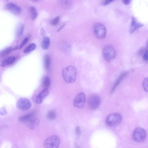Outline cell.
<instances>
[{
  "label": "cell",
  "mask_w": 148,
  "mask_h": 148,
  "mask_svg": "<svg viewBox=\"0 0 148 148\" xmlns=\"http://www.w3.org/2000/svg\"><path fill=\"white\" fill-rule=\"evenodd\" d=\"M77 70L76 68L72 66L65 68L62 71V75L64 80L67 83H71L76 79Z\"/></svg>",
  "instance_id": "6da1fadb"
},
{
  "label": "cell",
  "mask_w": 148,
  "mask_h": 148,
  "mask_svg": "<svg viewBox=\"0 0 148 148\" xmlns=\"http://www.w3.org/2000/svg\"><path fill=\"white\" fill-rule=\"evenodd\" d=\"M69 1H64V4L65 6H69L70 4Z\"/></svg>",
  "instance_id": "1f68e13d"
},
{
  "label": "cell",
  "mask_w": 148,
  "mask_h": 148,
  "mask_svg": "<svg viewBox=\"0 0 148 148\" xmlns=\"http://www.w3.org/2000/svg\"><path fill=\"white\" fill-rule=\"evenodd\" d=\"M122 120L121 115L118 113H113L109 114L106 117V123L110 127H115L119 125Z\"/></svg>",
  "instance_id": "7a4b0ae2"
},
{
  "label": "cell",
  "mask_w": 148,
  "mask_h": 148,
  "mask_svg": "<svg viewBox=\"0 0 148 148\" xmlns=\"http://www.w3.org/2000/svg\"><path fill=\"white\" fill-rule=\"evenodd\" d=\"M42 86L45 88H47L49 87L51 84L50 78L47 76H44L42 79Z\"/></svg>",
  "instance_id": "e0dca14e"
},
{
  "label": "cell",
  "mask_w": 148,
  "mask_h": 148,
  "mask_svg": "<svg viewBox=\"0 0 148 148\" xmlns=\"http://www.w3.org/2000/svg\"><path fill=\"white\" fill-rule=\"evenodd\" d=\"M93 31L95 36L98 38L103 39L106 37V29L105 25L101 23H97L94 25Z\"/></svg>",
  "instance_id": "277c9868"
},
{
  "label": "cell",
  "mask_w": 148,
  "mask_h": 148,
  "mask_svg": "<svg viewBox=\"0 0 148 148\" xmlns=\"http://www.w3.org/2000/svg\"><path fill=\"white\" fill-rule=\"evenodd\" d=\"M16 59V57L14 56L8 57L2 61L0 66L3 67L12 64L15 61Z\"/></svg>",
  "instance_id": "5bb4252c"
},
{
  "label": "cell",
  "mask_w": 148,
  "mask_h": 148,
  "mask_svg": "<svg viewBox=\"0 0 148 148\" xmlns=\"http://www.w3.org/2000/svg\"><path fill=\"white\" fill-rule=\"evenodd\" d=\"M143 25L137 21L134 16L132 18V20L130 27V32L132 34L138 28L142 27Z\"/></svg>",
  "instance_id": "7c38bea8"
},
{
  "label": "cell",
  "mask_w": 148,
  "mask_h": 148,
  "mask_svg": "<svg viewBox=\"0 0 148 148\" xmlns=\"http://www.w3.org/2000/svg\"><path fill=\"white\" fill-rule=\"evenodd\" d=\"M29 12L32 19L34 20L36 18L38 15V12L36 8L33 6L30 7Z\"/></svg>",
  "instance_id": "ffe728a7"
},
{
  "label": "cell",
  "mask_w": 148,
  "mask_h": 148,
  "mask_svg": "<svg viewBox=\"0 0 148 148\" xmlns=\"http://www.w3.org/2000/svg\"><path fill=\"white\" fill-rule=\"evenodd\" d=\"M36 45L34 43H32L28 45L25 48L23 52L25 53H28L34 50L36 47Z\"/></svg>",
  "instance_id": "603a6c76"
},
{
  "label": "cell",
  "mask_w": 148,
  "mask_h": 148,
  "mask_svg": "<svg viewBox=\"0 0 148 148\" xmlns=\"http://www.w3.org/2000/svg\"><path fill=\"white\" fill-rule=\"evenodd\" d=\"M123 3L126 5L129 4L130 2V1L129 0H123Z\"/></svg>",
  "instance_id": "d6a6232c"
},
{
  "label": "cell",
  "mask_w": 148,
  "mask_h": 148,
  "mask_svg": "<svg viewBox=\"0 0 148 148\" xmlns=\"http://www.w3.org/2000/svg\"><path fill=\"white\" fill-rule=\"evenodd\" d=\"M128 73L127 71H124L120 75L114 84L111 89V92H112L115 90L116 87Z\"/></svg>",
  "instance_id": "9a60e30c"
},
{
  "label": "cell",
  "mask_w": 148,
  "mask_h": 148,
  "mask_svg": "<svg viewBox=\"0 0 148 148\" xmlns=\"http://www.w3.org/2000/svg\"><path fill=\"white\" fill-rule=\"evenodd\" d=\"M60 143L59 138L56 135H52L47 138L44 141L45 148H58Z\"/></svg>",
  "instance_id": "5b68a950"
},
{
  "label": "cell",
  "mask_w": 148,
  "mask_h": 148,
  "mask_svg": "<svg viewBox=\"0 0 148 148\" xmlns=\"http://www.w3.org/2000/svg\"><path fill=\"white\" fill-rule=\"evenodd\" d=\"M49 91L47 88L42 90L37 96L36 101L38 104L42 103L45 98L48 95Z\"/></svg>",
  "instance_id": "4fadbf2b"
},
{
  "label": "cell",
  "mask_w": 148,
  "mask_h": 148,
  "mask_svg": "<svg viewBox=\"0 0 148 148\" xmlns=\"http://www.w3.org/2000/svg\"><path fill=\"white\" fill-rule=\"evenodd\" d=\"M12 148H18V147L16 145H15L13 146Z\"/></svg>",
  "instance_id": "d590c367"
},
{
  "label": "cell",
  "mask_w": 148,
  "mask_h": 148,
  "mask_svg": "<svg viewBox=\"0 0 148 148\" xmlns=\"http://www.w3.org/2000/svg\"><path fill=\"white\" fill-rule=\"evenodd\" d=\"M146 49H145L144 48H141L138 51V53L139 55H142L143 54L145 53L146 50Z\"/></svg>",
  "instance_id": "4dcf8cb0"
},
{
  "label": "cell",
  "mask_w": 148,
  "mask_h": 148,
  "mask_svg": "<svg viewBox=\"0 0 148 148\" xmlns=\"http://www.w3.org/2000/svg\"><path fill=\"white\" fill-rule=\"evenodd\" d=\"M13 51V47H10L6 48L0 51V57H3L6 56Z\"/></svg>",
  "instance_id": "d6986e66"
},
{
  "label": "cell",
  "mask_w": 148,
  "mask_h": 148,
  "mask_svg": "<svg viewBox=\"0 0 148 148\" xmlns=\"http://www.w3.org/2000/svg\"><path fill=\"white\" fill-rule=\"evenodd\" d=\"M40 121L36 117L33 116L25 122L27 127L30 130H33L38 125Z\"/></svg>",
  "instance_id": "8fae6325"
},
{
  "label": "cell",
  "mask_w": 148,
  "mask_h": 148,
  "mask_svg": "<svg viewBox=\"0 0 148 148\" xmlns=\"http://www.w3.org/2000/svg\"><path fill=\"white\" fill-rule=\"evenodd\" d=\"M146 49L148 50V39L147 40V47H146Z\"/></svg>",
  "instance_id": "8d00e7d4"
},
{
  "label": "cell",
  "mask_w": 148,
  "mask_h": 148,
  "mask_svg": "<svg viewBox=\"0 0 148 148\" xmlns=\"http://www.w3.org/2000/svg\"><path fill=\"white\" fill-rule=\"evenodd\" d=\"M34 112L30 113L20 118L19 120L22 122H25L32 117L34 116Z\"/></svg>",
  "instance_id": "44dd1931"
},
{
  "label": "cell",
  "mask_w": 148,
  "mask_h": 148,
  "mask_svg": "<svg viewBox=\"0 0 148 148\" xmlns=\"http://www.w3.org/2000/svg\"><path fill=\"white\" fill-rule=\"evenodd\" d=\"M100 102L99 96L97 94H94L90 96L88 100L89 107L91 110L96 109L99 106Z\"/></svg>",
  "instance_id": "52a82bcc"
},
{
  "label": "cell",
  "mask_w": 148,
  "mask_h": 148,
  "mask_svg": "<svg viewBox=\"0 0 148 148\" xmlns=\"http://www.w3.org/2000/svg\"><path fill=\"white\" fill-rule=\"evenodd\" d=\"M24 25L23 24H21L19 25L16 31V36L19 37L22 35L24 31Z\"/></svg>",
  "instance_id": "d4e9b609"
},
{
  "label": "cell",
  "mask_w": 148,
  "mask_h": 148,
  "mask_svg": "<svg viewBox=\"0 0 148 148\" xmlns=\"http://www.w3.org/2000/svg\"><path fill=\"white\" fill-rule=\"evenodd\" d=\"M147 134L145 130L141 127H137L134 130L132 134V138L135 142L141 143L145 139Z\"/></svg>",
  "instance_id": "8992f818"
},
{
  "label": "cell",
  "mask_w": 148,
  "mask_h": 148,
  "mask_svg": "<svg viewBox=\"0 0 148 148\" xmlns=\"http://www.w3.org/2000/svg\"><path fill=\"white\" fill-rule=\"evenodd\" d=\"M60 17L59 16H57L55 17L51 22V24L53 25H57L59 22Z\"/></svg>",
  "instance_id": "4316f807"
},
{
  "label": "cell",
  "mask_w": 148,
  "mask_h": 148,
  "mask_svg": "<svg viewBox=\"0 0 148 148\" xmlns=\"http://www.w3.org/2000/svg\"><path fill=\"white\" fill-rule=\"evenodd\" d=\"M102 54L105 60L110 62L115 58L116 56V52L112 46L107 45L103 47L102 50Z\"/></svg>",
  "instance_id": "3957f363"
},
{
  "label": "cell",
  "mask_w": 148,
  "mask_h": 148,
  "mask_svg": "<svg viewBox=\"0 0 148 148\" xmlns=\"http://www.w3.org/2000/svg\"><path fill=\"white\" fill-rule=\"evenodd\" d=\"M47 116L49 120L50 121L54 120L56 118V113L54 110H50L48 112Z\"/></svg>",
  "instance_id": "7402d4cb"
},
{
  "label": "cell",
  "mask_w": 148,
  "mask_h": 148,
  "mask_svg": "<svg viewBox=\"0 0 148 148\" xmlns=\"http://www.w3.org/2000/svg\"><path fill=\"white\" fill-rule=\"evenodd\" d=\"M28 40L29 38H25L19 45L13 47L14 51L21 49L28 42Z\"/></svg>",
  "instance_id": "cb8c5ba5"
},
{
  "label": "cell",
  "mask_w": 148,
  "mask_h": 148,
  "mask_svg": "<svg viewBox=\"0 0 148 148\" xmlns=\"http://www.w3.org/2000/svg\"><path fill=\"white\" fill-rule=\"evenodd\" d=\"M41 34L42 35H44L45 34V32L44 30V29L43 28H41Z\"/></svg>",
  "instance_id": "836d02e7"
},
{
  "label": "cell",
  "mask_w": 148,
  "mask_h": 148,
  "mask_svg": "<svg viewBox=\"0 0 148 148\" xmlns=\"http://www.w3.org/2000/svg\"><path fill=\"white\" fill-rule=\"evenodd\" d=\"M50 44V40L49 37H44L41 43V47L43 49H47L49 48Z\"/></svg>",
  "instance_id": "2e32d148"
},
{
  "label": "cell",
  "mask_w": 148,
  "mask_h": 148,
  "mask_svg": "<svg viewBox=\"0 0 148 148\" xmlns=\"http://www.w3.org/2000/svg\"><path fill=\"white\" fill-rule=\"evenodd\" d=\"M143 59L146 62H148V50H146L143 54Z\"/></svg>",
  "instance_id": "83f0119b"
},
{
  "label": "cell",
  "mask_w": 148,
  "mask_h": 148,
  "mask_svg": "<svg viewBox=\"0 0 148 148\" xmlns=\"http://www.w3.org/2000/svg\"><path fill=\"white\" fill-rule=\"evenodd\" d=\"M75 132L77 136L81 134V130L79 127L77 126L76 127L75 129Z\"/></svg>",
  "instance_id": "f1b7e54d"
},
{
  "label": "cell",
  "mask_w": 148,
  "mask_h": 148,
  "mask_svg": "<svg viewBox=\"0 0 148 148\" xmlns=\"http://www.w3.org/2000/svg\"><path fill=\"white\" fill-rule=\"evenodd\" d=\"M44 61L45 68L46 70H48L49 68L51 63V59L49 55H45L44 57Z\"/></svg>",
  "instance_id": "ac0fdd59"
},
{
  "label": "cell",
  "mask_w": 148,
  "mask_h": 148,
  "mask_svg": "<svg viewBox=\"0 0 148 148\" xmlns=\"http://www.w3.org/2000/svg\"><path fill=\"white\" fill-rule=\"evenodd\" d=\"M86 101L85 94L82 92L79 93L76 96L74 101V106L78 108H81L84 106Z\"/></svg>",
  "instance_id": "9c48e42d"
},
{
  "label": "cell",
  "mask_w": 148,
  "mask_h": 148,
  "mask_svg": "<svg viewBox=\"0 0 148 148\" xmlns=\"http://www.w3.org/2000/svg\"><path fill=\"white\" fill-rule=\"evenodd\" d=\"M16 106L20 110H26L31 107L32 103L28 99L25 98H21L18 101Z\"/></svg>",
  "instance_id": "ba28073f"
},
{
  "label": "cell",
  "mask_w": 148,
  "mask_h": 148,
  "mask_svg": "<svg viewBox=\"0 0 148 148\" xmlns=\"http://www.w3.org/2000/svg\"><path fill=\"white\" fill-rule=\"evenodd\" d=\"M64 24H63V25H62L59 28V29H58V31H60L61 29L62 28H63L64 26Z\"/></svg>",
  "instance_id": "e575fe53"
},
{
  "label": "cell",
  "mask_w": 148,
  "mask_h": 148,
  "mask_svg": "<svg viewBox=\"0 0 148 148\" xmlns=\"http://www.w3.org/2000/svg\"><path fill=\"white\" fill-rule=\"evenodd\" d=\"M6 9L11 13L17 15L21 12L20 8L16 4L12 3H9L5 5Z\"/></svg>",
  "instance_id": "30bf717a"
},
{
  "label": "cell",
  "mask_w": 148,
  "mask_h": 148,
  "mask_svg": "<svg viewBox=\"0 0 148 148\" xmlns=\"http://www.w3.org/2000/svg\"><path fill=\"white\" fill-rule=\"evenodd\" d=\"M113 1L112 0H105L102 3V4L103 5H106L108 4Z\"/></svg>",
  "instance_id": "f546056e"
},
{
  "label": "cell",
  "mask_w": 148,
  "mask_h": 148,
  "mask_svg": "<svg viewBox=\"0 0 148 148\" xmlns=\"http://www.w3.org/2000/svg\"><path fill=\"white\" fill-rule=\"evenodd\" d=\"M142 86L144 90L148 92V78H146L144 80Z\"/></svg>",
  "instance_id": "484cf974"
}]
</instances>
